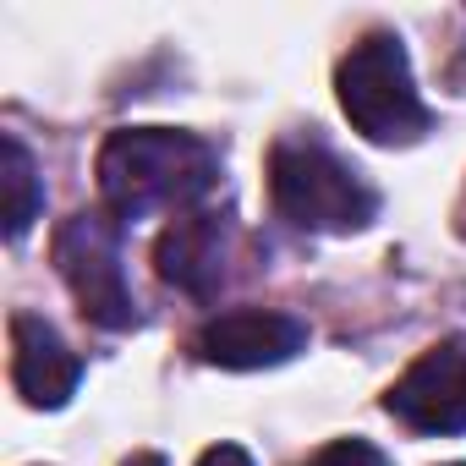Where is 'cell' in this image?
Wrapping results in <instances>:
<instances>
[{
  "mask_svg": "<svg viewBox=\"0 0 466 466\" xmlns=\"http://www.w3.org/2000/svg\"><path fill=\"white\" fill-rule=\"evenodd\" d=\"M219 181V154L176 127H121L99 148V192L116 219L192 208Z\"/></svg>",
  "mask_w": 466,
  "mask_h": 466,
  "instance_id": "1",
  "label": "cell"
},
{
  "mask_svg": "<svg viewBox=\"0 0 466 466\" xmlns=\"http://www.w3.org/2000/svg\"><path fill=\"white\" fill-rule=\"evenodd\" d=\"M335 94L346 121L368 137V143H417L433 116L411 83V61L406 45L395 34H368L340 66H335Z\"/></svg>",
  "mask_w": 466,
  "mask_h": 466,
  "instance_id": "2",
  "label": "cell"
},
{
  "mask_svg": "<svg viewBox=\"0 0 466 466\" xmlns=\"http://www.w3.org/2000/svg\"><path fill=\"white\" fill-rule=\"evenodd\" d=\"M269 198L291 225L324 237H351L379 214V192L319 143H280L269 154Z\"/></svg>",
  "mask_w": 466,
  "mask_h": 466,
  "instance_id": "3",
  "label": "cell"
},
{
  "mask_svg": "<svg viewBox=\"0 0 466 466\" xmlns=\"http://www.w3.org/2000/svg\"><path fill=\"white\" fill-rule=\"evenodd\" d=\"M56 269L77 297L83 319H94L99 329L137 324V297L121 269V219L110 208H77L56 230Z\"/></svg>",
  "mask_w": 466,
  "mask_h": 466,
  "instance_id": "4",
  "label": "cell"
},
{
  "mask_svg": "<svg viewBox=\"0 0 466 466\" xmlns=\"http://www.w3.org/2000/svg\"><path fill=\"white\" fill-rule=\"evenodd\" d=\"M384 411L417 433H466V346H428L384 395Z\"/></svg>",
  "mask_w": 466,
  "mask_h": 466,
  "instance_id": "5",
  "label": "cell"
},
{
  "mask_svg": "<svg viewBox=\"0 0 466 466\" xmlns=\"http://www.w3.org/2000/svg\"><path fill=\"white\" fill-rule=\"evenodd\" d=\"M198 357L208 368L230 373H253V368H280L308 346V324L275 308H237V313H214L198 329Z\"/></svg>",
  "mask_w": 466,
  "mask_h": 466,
  "instance_id": "6",
  "label": "cell"
},
{
  "mask_svg": "<svg viewBox=\"0 0 466 466\" xmlns=\"http://www.w3.org/2000/svg\"><path fill=\"white\" fill-rule=\"evenodd\" d=\"M77 379H83V362L56 335V324H45L39 313H17L12 319V384H17V395L39 411H56L77 395Z\"/></svg>",
  "mask_w": 466,
  "mask_h": 466,
  "instance_id": "7",
  "label": "cell"
},
{
  "mask_svg": "<svg viewBox=\"0 0 466 466\" xmlns=\"http://www.w3.org/2000/svg\"><path fill=\"white\" fill-rule=\"evenodd\" d=\"M154 275L187 297H208L225 275V219L219 214H181L154 242Z\"/></svg>",
  "mask_w": 466,
  "mask_h": 466,
  "instance_id": "8",
  "label": "cell"
},
{
  "mask_svg": "<svg viewBox=\"0 0 466 466\" xmlns=\"http://www.w3.org/2000/svg\"><path fill=\"white\" fill-rule=\"evenodd\" d=\"M39 208H45L39 165H34V154L6 132V137H0V219H6V237H12V242L39 219Z\"/></svg>",
  "mask_w": 466,
  "mask_h": 466,
  "instance_id": "9",
  "label": "cell"
},
{
  "mask_svg": "<svg viewBox=\"0 0 466 466\" xmlns=\"http://www.w3.org/2000/svg\"><path fill=\"white\" fill-rule=\"evenodd\" d=\"M302 466H384V455L373 444H362V439H335L319 455H308Z\"/></svg>",
  "mask_w": 466,
  "mask_h": 466,
  "instance_id": "10",
  "label": "cell"
},
{
  "mask_svg": "<svg viewBox=\"0 0 466 466\" xmlns=\"http://www.w3.org/2000/svg\"><path fill=\"white\" fill-rule=\"evenodd\" d=\"M198 466H253V455H248V450H237V444H214V450H203V455H198Z\"/></svg>",
  "mask_w": 466,
  "mask_h": 466,
  "instance_id": "11",
  "label": "cell"
},
{
  "mask_svg": "<svg viewBox=\"0 0 466 466\" xmlns=\"http://www.w3.org/2000/svg\"><path fill=\"white\" fill-rule=\"evenodd\" d=\"M121 466H165L159 455H132V461H121Z\"/></svg>",
  "mask_w": 466,
  "mask_h": 466,
  "instance_id": "12",
  "label": "cell"
},
{
  "mask_svg": "<svg viewBox=\"0 0 466 466\" xmlns=\"http://www.w3.org/2000/svg\"><path fill=\"white\" fill-rule=\"evenodd\" d=\"M455 466H466V461H455Z\"/></svg>",
  "mask_w": 466,
  "mask_h": 466,
  "instance_id": "13",
  "label": "cell"
}]
</instances>
